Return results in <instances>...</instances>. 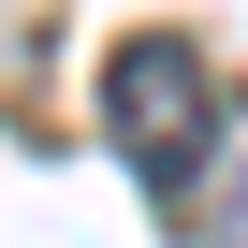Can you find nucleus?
<instances>
[{"label":"nucleus","mask_w":248,"mask_h":248,"mask_svg":"<svg viewBox=\"0 0 248 248\" xmlns=\"http://www.w3.org/2000/svg\"><path fill=\"white\" fill-rule=\"evenodd\" d=\"M102 117H117V146H132L161 190L204 175V146H219V88H204V59L175 30H132V44L102 59Z\"/></svg>","instance_id":"obj_1"}]
</instances>
